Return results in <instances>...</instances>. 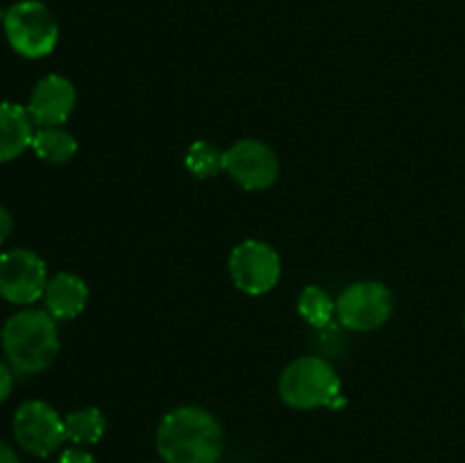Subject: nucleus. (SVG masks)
Masks as SVG:
<instances>
[{
  "label": "nucleus",
  "mask_w": 465,
  "mask_h": 463,
  "mask_svg": "<svg viewBox=\"0 0 465 463\" xmlns=\"http://www.w3.org/2000/svg\"><path fill=\"white\" fill-rule=\"evenodd\" d=\"M0 345L7 363L18 375L48 370L59 354L57 320L45 309H23L5 320Z\"/></svg>",
  "instance_id": "f03ea898"
},
{
  "label": "nucleus",
  "mask_w": 465,
  "mask_h": 463,
  "mask_svg": "<svg viewBox=\"0 0 465 463\" xmlns=\"http://www.w3.org/2000/svg\"><path fill=\"white\" fill-rule=\"evenodd\" d=\"M48 280L45 261L35 250L14 248L0 254V298L9 304H35L44 298Z\"/></svg>",
  "instance_id": "423d86ee"
},
{
  "label": "nucleus",
  "mask_w": 465,
  "mask_h": 463,
  "mask_svg": "<svg viewBox=\"0 0 465 463\" xmlns=\"http://www.w3.org/2000/svg\"><path fill=\"white\" fill-rule=\"evenodd\" d=\"M54 463H98L94 458V454H89L82 448H68L59 454V458Z\"/></svg>",
  "instance_id": "a211bd4d"
},
{
  "label": "nucleus",
  "mask_w": 465,
  "mask_h": 463,
  "mask_svg": "<svg viewBox=\"0 0 465 463\" xmlns=\"http://www.w3.org/2000/svg\"><path fill=\"white\" fill-rule=\"evenodd\" d=\"M14 438L18 448L32 457L45 458L57 452L66 440V427L57 409L44 399H27L16 409L12 420Z\"/></svg>",
  "instance_id": "39448f33"
},
{
  "label": "nucleus",
  "mask_w": 465,
  "mask_h": 463,
  "mask_svg": "<svg viewBox=\"0 0 465 463\" xmlns=\"http://www.w3.org/2000/svg\"><path fill=\"white\" fill-rule=\"evenodd\" d=\"M5 36L14 53L25 59L48 57L59 41V25L41 0H18L5 12Z\"/></svg>",
  "instance_id": "20e7f679"
},
{
  "label": "nucleus",
  "mask_w": 465,
  "mask_h": 463,
  "mask_svg": "<svg viewBox=\"0 0 465 463\" xmlns=\"http://www.w3.org/2000/svg\"><path fill=\"white\" fill-rule=\"evenodd\" d=\"M75 100L77 94L73 82L53 73V75H45L36 82L30 94L27 112H30L36 127L64 125L75 109Z\"/></svg>",
  "instance_id": "9d476101"
},
{
  "label": "nucleus",
  "mask_w": 465,
  "mask_h": 463,
  "mask_svg": "<svg viewBox=\"0 0 465 463\" xmlns=\"http://www.w3.org/2000/svg\"><path fill=\"white\" fill-rule=\"evenodd\" d=\"M32 150H35V154L41 162L59 166V163H66L75 157L77 141L62 125L36 127L35 139H32Z\"/></svg>",
  "instance_id": "ddd939ff"
},
{
  "label": "nucleus",
  "mask_w": 465,
  "mask_h": 463,
  "mask_svg": "<svg viewBox=\"0 0 465 463\" xmlns=\"http://www.w3.org/2000/svg\"><path fill=\"white\" fill-rule=\"evenodd\" d=\"M223 154H225V150L216 148L209 141H195L186 150L184 166L198 180H209V177H216L218 172L225 171V166H223Z\"/></svg>",
  "instance_id": "dca6fc26"
},
{
  "label": "nucleus",
  "mask_w": 465,
  "mask_h": 463,
  "mask_svg": "<svg viewBox=\"0 0 465 463\" xmlns=\"http://www.w3.org/2000/svg\"><path fill=\"white\" fill-rule=\"evenodd\" d=\"M66 427V440L75 445H95L107 431V420L98 407L75 409L64 418Z\"/></svg>",
  "instance_id": "4468645a"
},
{
  "label": "nucleus",
  "mask_w": 465,
  "mask_h": 463,
  "mask_svg": "<svg viewBox=\"0 0 465 463\" xmlns=\"http://www.w3.org/2000/svg\"><path fill=\"white\" fill-rule=\"evenodd\" d=\"M393 313V293L381 281H354L336 300V316L343 327L372 331L386 325Z\"/></svg>",
  "instance_id": "6e6552de"
},
{
  "label": "nucleus",
  "mask_w": 465,
  "mask_h": 463,
  "mask_svg": "<svg viewBox=\"0 0 465 463\" xmlns=\"http://www.w3.org/2000/svg\"><path fill=\"white\" fill-rule=\"evenodd\" d=\"M230 277L239 291L248 295H263L277 286L282 277V259L272 245L250 239L230 252Z\"/></svg>",
  "instance_id": "0eeeda50"
},
{
  "label": "nucleus",
  "mask_w": 465,
  "mask_h": 463,
  "mask_svg": "<svg viewBox=\"0 0 465 463\" xmlns=\"http://www.w3.org/2000/svg\"><path fill=\"white\" fill-rule=\"evenodd\" d=\"M298 311L312 327H327L336 316V300L321 286H307L298 295Z\"/></svg>",
  "instance_id": "2eb2a0df"
},
{
  "label": "nucleus",
  "mask_w": 465,
  "mask_h": 463,
  "mask_svg": "<svg viewBox=\"0 0 465 463\" xmlns=\"http://www.w3.org/2000/svg\"><path fill=\"white\" fill-rule=\"evenodd\" d=\"M0 463H21L16 449L5 443V440H0Z\"/></svg>",
  "instance_id": "aec40b11"
},
{
  "label": "nucleus",
  "mask_w": 465,
  "mask_h": 463,
  "mask_svg": "<svg viewBox=\"0 0 465 463\" xmlns=\"http://www.w3.org/2000/svg\"><path fill=\"white\" fill-rule=\"evenodd\" d=\"M225 448L221 422L203 407H177L162 418L157 452L163 463H218Z\"/></svg>",
  "instance_id": "f257e3e1"
},
{
  "label": "nucleus",
  "mask_w": 465,
  "mask_h": 463,
  "mask_svg": "<svg viewBox=\"0 0 465 463\" xmlns=\"http://www.w3.org/2000/svg\"><path fill=\"white\" fill-rule=\"evenodd\" d=\"M89 302V286L80 275L73 272H57L48 280V286L44 291L45 311L54 320H71L84 311Z\"/></svg>",
  "instance_id": "9b49d317"
},
{
  "label": "nucleus",
  "mask_w": 465,
  "mask_h": 463,
  "mask_svg": "<svg viewBox=\"0 0 465 463\" xmlns=\"http://www.w3.org/2000/svg\"><path fill=\"white\" fill-rule=\"evenodd\" d=\"M35 121L27 107L16 103H0V163L14 162L35 139Z\"/></svg>",
  "instance_id": "f8f14e48"
},
{
  "label": "nucleus",
  "mask_w": 465,
  "mask_h": 463,
  "mask_svg": "<svg viewBox=\"0 0 465 463\" xmlns=\"http://www.w3.org/2000/svg\"><path fill=\"white\" fill-rule=\"evenodd\" d=\"M12 227H14L12 213L7 212V207H3V204H0V243H5V241L9 239V234H12Z\"/></svg>",
  "instance_id": "6ab92c4d"
},
{
  "label": "nucleus",
  "mask_w": 465,
  "mask_h": 463,
  "mask_svg": "<svg viewBox=\"0 0 465 463\" xmlns=\"http://www.w3.org/2000/svg\"><path fill=\"white\" fill-rule=\"evenodd\" d=\"M225 172L245 191H263L280 177L275 150L259 139H241L223 154Z\"/></svg>",
  "instance_id": "1a4fd4ad"
},
{
  "label": "nucleus",
  "mask_w": 465,
  "mask_h": 463,
  "mask_svg": "<svg viewBox=\"0 0 465 463\" xmlns=\"http://www.w3.org/2000/svg\"><path fill=\"white\" fill-rule=\"evenodd\" d=\"M12 389H14V370L7 361L0 359V404L12 395Z\"/></svg>",
  "instance_id": "f3484780"
},
{
  "label": "nucleus",
  "mask_w": 465,
  "mask_h": 463,
  "mask_svg": "<svg viewBox=\"0 0 465 463\" xmlns=\"http://www.w3.org/2000/svg\"><path fill=\"white\" fill-rule=\"evenodd\" d=\"M280 398L300 411L339 409L345 404L339 372L322 357H300L291 361L280 375Z\"/></svg>",
  "instance_id": "7ed1b4c3"
}]
</instances>
